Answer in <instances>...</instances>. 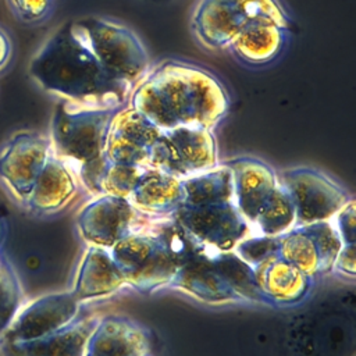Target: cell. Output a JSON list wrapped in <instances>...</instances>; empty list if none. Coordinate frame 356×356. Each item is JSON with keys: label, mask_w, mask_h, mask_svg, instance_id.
<instances>
[{"label": "cell", "mask_w": 356, "mask_h": 356, "mask_svg": "<svg viewBox=\"0 0 356 356\" xmlns=\"http://www.w3.org/2000/svg\"><path fill=\"white\" fill-rule=\"evenodd\" d=\"M128 104L161 131L178 127L213 131L228 114L229 96L210 71L167 60L149 68L132 88Z\"/></svg>", "instance_id": "cell-1"}, {"label": "cell", "mask_w": 356, "mask_h": 356, "mask_svg": "<svg viewBox=\"0 0 356 356\" xmlns=\"http://www.w3.org/2000/svg\"><path fill=\"white\" fill-rule=\"evenodd\" d=\"M28 74L44 92L85 106L120 107L127 104L132 90L103 70L75 21L51 32L31 58Z\"/></svg>", "instance_id": "cell-2"}, {"label": "cell", "mask_w": 356, "mask_h": 356, "mask_svg": "<svg viewBox=\"0 0 356 356\" xmlns=\"http://www.w3.org/2000/svg\"><path fill=\"white\" fill-rule=\"evenodd\" d=\"M120 107L85 106L58 99L50 120L53 154L74 171L103 156L111 118Z\"/></svg>", "instance_id": "cell-3"}, {"label": "cell", "mask_w": 356, "mask_h": 356, "mask_svg": "<svg viewBox=\"0 0 356 356\" xmlns=\"http://www.w3.org/2000/svg\"><path fill=\"white\" fill-rule=\"evenodd\" d=\"M78 31L103 70L131 89L149 71V57L138 35L122 24L100 17L75 21Z\"/></svg>", "instance_id": "cell-4"}, {"label": "cell", "mask_w": 356, "mask_h": 356, "mask_svg": "<svg viewBox=\"0 0 356 356\" xmlns=\"http://www.w3.org/2000/svg\"><path fill=\"white\" fill-rule=\"evenodd\" d=\"M217 164V142L211 129L178 127L164 129L156 139L149 167L179 179L207 171Z\"/></svg>", "instance_id": "cell-5"}, {"label": "cell", "mask_w": 356, "mask_h": 356, "mask_svg": "<svg viewBox=\"0 0 356 356\" xmlns=\"http://www.w3.org/2000/svg\"><path fill=\"white\" fill-rule=\"evenodd\" d=\"M51 153L49 136L35 131H17L1 145L0 184L17 203H26Z\"/></svg>", "instance_id": "cell-6"}, {"label": "cell", "mask_w": 356, "mask_h": 356, "mask_svg": "<svg viewBox=\"0 0 356 356\" xmlns=\"http://www.w3.org/2000/svg\"><path fill=\"white\" fill-rule=\"evenodd\" d=\"M280 184L292 200L295 220L303 225L334 217L350 200L337 182L309 167L284 171Z\"/></svg>", "instance_id": "cell-7"}, {"label": "cell", "mask_w": 356, "mask_h": 356, "mask_svg": "<svg viewBox=\"0 0 356 356\" xmlns=\"http://www.w3.org/2000/svg\"><path fill=\"white\" fill-rule=\"evenodd\" d=\"M124 280L136 286H153L175 273V256L170 246L153 238L129 236L114 246V260Z\"/></svg>", "instance_id": "cell-8"}, {"label": "cell", "mask_w": 356, "mask_h": 356, "mask_svg": "<svg viewBox=\"0 0 356 356\" xmlns=\"http://www.w3.org/2000/svg\"><path fill=\"white\" fill-rule=\"evenodd\" d=\"M160 132L161 129L127 103L111 118L104 153L110 163L146 168Z\"/></svg>", "instance_id": "cell-9"}, {"label": "cell", "mask_w": 356, "mask_h": 356, "mask_svg": "<svg viewBox=\"0 0 356 356\" xmlns=\"http://www.w3.org/2000/svg\"><path fill=\"white\" fill-rule=\"evenodd\" d=\"M78 312V300L72 293H49L19 307L0 342L31 341L53 334L68 324Z\"/></svg>", "instance_id": "cell-10"}, {"label": "cell", "mask_w": 356, "mask_h": 356, "mask_svg": "<svg viewBox=\"0 0 356 356\" xmlns=\"http://www.w3.org/2000/svg\"><path fill=\"white\" fill-rule=\"evenodd\" d=\"M177 220L200 239L218 248H229L246 231V218L239 213L234 202L179 206L175 210Z\"/></svg>", "instance_id": "cell-11"}, {"label": "cell", "mask_w": 356, "mask_h": 356, "mask_svg": "<svg viewBox=\"0 0 356 356\" xmlns=\"http://www.w3.org/2000/svg\"><path fill=\"white\" fill-rule=\"evenodd\" d=\"M231 170L234 203L246 221L253 222L280 181L268 164L253 157H238L225 163Z\"/></svg>", "instance_id": "cell-12"}, {"label": "cell", "mask_w": 356, "mask_h": 356, "mask_svg": "<svg viewBox=\"0 0 356 356\" xmlns=\"http://www.w3.org/2000/svg\"><path fill=\"white\" fill-rule=\"evenodd\" d=\"M249 22L236 0H200L192 15V31L197 40L211 49H228Z\"/></svg>", "instance_id": "cell-13"}, {"label": "cell", "mask_w": 356, "mask_h": 356, "mask_svg": "<svg viewBox=\"0 0 356 356\" xmlns=\"http://www.w3.org/2000/svg\"><path fill=\"white\" fill-rule=\"evenodd\" d=\"M134 210L129 199L104 193L83 207L78 217V225L88 241L111 246L127 232L134 218Z\"/></svg>", "instance_id": "cell-14"}, {"label": "cell", "mask_w": 356, "mask_h": 356, "mask_svg": "<svg viewBox=\"0 0 356 356\" xmlns=\"http://www.w3.org/2000/svg\"><path fill=\"white\" fill-rule=\"evenodd\" d=\"M76 189L74 168L51 153L24 206L36 214H53L72 200Z\"/></svg>", "instance_id": "cell-15"}, {"label": "cell", "mask_w": 356, "mask_h": 356, "mask_svg": "<svg viewBox=\"0 0 356 356\" xmlns=\"http://www.w3.org/2000/svg\"><path fill=\"white\" fill-rule=\"evenodd\" d=\"M288 31L267 21H249L228 49L242 63L250 65L268 64L278 57Z\"/></svg>", "instance_id": "cell-16"}, {"label": "cell", "mask_w": 356, "mask_h": 356, "mask_svg": "<svg viewBox=\"0 0 356 356\" xmlns=\"http://www.w3.org/2000/svg\"><path fill=\"white\" fill-rule=\"evenodd\" d=\"M89 332L83 324L67 327L31 341L0 342L3 356H83Z\"/></svg>", "instance_id": "cell-17"}, {"label": "cell", "mask_w": 356, "mask_h": 356, "mask_svg": "<svg viewBox=\"0 0 356 356\" xmlns=\"http://www.w3.org/2000/svg\"><path fill=\"white\" fill-rule=\"evenodd\" d=\"M184 200L181 179L161 170L146 167L129 202L134 207L150 213L175 211Z\"/></svg>", "instance_id": "cell-18"}, {"label": "cell", "mask_w": 356, "mask_h": 356, "mask_svg": "<svg viewBox=\"0 0 356 356\" xmlns=\"http://www.w3.org/2000/svg\"><path fill=\"white\" fill-rule=\"evenodd\" d=\"M122 281L124 278L113 259L103 250L92 249L81 264L75 288L71 293L79 302L108 293L118 288Z\"/></svg>", "instance_id": "cell-19"}, {"label": "cell", "mask_w": 356, "mask_h": 356, "mask_svg": "<svg viewBox=\"0 0 356 356\" xmlns=\"http://www.w3.org/2000/svg\"><path fill=\"white\" fill-rule=\"evenodd\" d=\"M181 184L184 192V206L234 202L231 170L225 164L216 165L207 171L181 179Z\"/></svg>", "instance_id": "cell-20"}, {"label": "cell", "mask_w": 356, "mask_h": 356, "mask_svg": "<svg viewBox=\"0 0 356 356\" xmlns=\"http://www.w3.org/2000/svg\"><path fill=\"white\" fill-rule=\"evenodd\" d=\"M146 341L131 324L107 321L86 341V356H140Z\"/></svg>", "instance_id": "cell-21"}, {"label": "cell", "mask_w": 356, "mask_h": 356, "mask_svg": "<svg viewBox=\"0 0 356 356\" xmlns=\"http://www.w3.org/2000/svg\"><path fill=\"white\" fill-rule=\"evenodd\" d=\"M261 282L264 291L280 300H292L298 298L306 286L303 273L285 260L268 261Z\"/></svg>", "instance_id": "cell-22"}, {"label": "cell", "mask_w": 356, "mask_h": 356, "mask_svg": "<svg viewBox=\"0 0 356 356\" xmlns=\"http://www.w3.org/2000/svg\"><path fill=\"white\" fill-rule=\"evenodd\" d=\"M295 221V209L292 200L284 186H278L273 191L267 202L257 213L253 222H256L264 234L274 235L288 229Z\"/></svg>", "instance_id": "cell-23"}, {"label": "cell", "mask_w": 356, "mask_h": 356, "mask_svg": "<svg viewBox=\"0 0 356 356\" xmlns=\"http://www.w3.org/2000/svg\"><path fill=\"white\" fill-rule=\"evenodd\" d=\"M184 286L189 288L193 293L204 299H224L228 298L229 286L222 281L218 280L220 275L216 273L214 267L211 268L206 266V261H193L185 266L179 274H177Z\"/></svg>", "instance_id": "cell-24"}, {"label": "cell", "mask_w": 356, "mask_h": 356, "mask_svg": "<svg viewBox=\"0 0 356 356\" xmlns=\"http://www.w3.org/2000/svg\"><path fill=\"white\" fill-rule=\"evenodd\" d=\"M21 300L22 293L18 277L8 259L0 254V337L21 307Z\"/></svg>", "instance_id": "cell-25"}, {"label": "cell", "mask_w": 356, "mask_h": 356, "mask_svg": "<svg viewBox=\"0 0 356 356\" xmlns=\"http://www.w3.org/2000/svg\"><path fill=\"white\" fill-rule=\"evenodd\" d=\"M281 252L285 261L302 273H313L318 266V256L312 239L303 232H292L281 242Z\"/></svg>", "instance_id": "cell-26"}, {"label": "cell", "mask_w": 356, "mask_h": 356, "mask_svg": "<svg viewBox=\"0 0 356 356\" xmlns=\"http://www.w3.org/2000/svg\"><path fill=\"white\" fill-rule=\"evenodd\" d=\"M302 231L312 239L318 256V266L328 268L337 259L341 249L338 231L327 221L305 224Z\"/></svg>", "instance_id": "cell-27"}, {"label": "cell", "mask_w": 356, "mask_h": 356, "mask_svg": "<svg viewBox=\"0 0 356 356\" xmlns=\"http://www.w3.org/2000/svg\"><path fill=\"white\" fill-rule=\"evenodd\" d=\"M143 170V167L110 163L102 182L103 195L106 193L129 199L140 179Z\"/></svg>", "instance_id": "cell-28"}, {"label": "cell", "mask_w": 356, "mask_h": 356, "mask_svg": "<svg viewBox=\"0 0 356 356\" xmlns=\"http://www.w3.org/2000/svg\"><path fill=\"white\" fill-rule=\"evenodd\" d=\"M249 21H267L289 31L291 22L277 0H236Z\"/></svg>", "instance_id": "cell-29"}, {"label": "cell", "mask_w": 356, "mask_h": 356, "mask_svg": "<svg viewBox=\"0 0 356 356\" xmlns=\"http://www.w3.org/2000/svg\"><path fill=\"white\" fill-rule=\"evenodd\" d=\"M13 14L25 24L43 21L53 10L56 0H7Z\"/></svg>", "instance_id": "cell-30"}, {"label": "cell", "mask_w": 356, "mask_h": 356, "mask_svg": "<svg viewBox=\"0 0 356 356\" xmlns=\"http://www.w3.org/2000/svg\"><path fill=\"white\" fill-rule=\"evenodd\" d=\"M278 248H280L278 242H274L273 239H254V241L242 243L241 252L243 259L249 261L260 263V261H266L268 256H271L275 250H278Z\"/></svg>", "instance_id": "cell-31"}, {"label": "cell", "mask_w": 356, "mask_h": 356, "mask_svg": "<svg viewBox=\"0 0 356 356\" xmlns=\"http://www.w3.org/2000/svg\"><path fill=\"white\" fill-rule=\"evenodd\" d=\"M335 218L339 232L349 242V245H352L355 236V202L349 200L339 211H337Z\"/></svg>", "instance_id": "cell-32"}, {"label": "cell", "mask_w": 356, "mask_h": 356, "mask_svg": "<svg viewBox=\"0 0 356 356\" xmlns=\"http://www.w3.org/2000/svg\"><path fill=\"white\" fill-rule=\"evenodd\" d=\"M353 243L352 245H348V248H345L342 250L341 254H338L337 257V263H338V267L341 270H343L345 273H349V274H353L355 273V257H353Z\"/></svg>", "instance_id": "cell-33"}, {"label": "cell", "mask_w": 356, "mask_h": 356, "mask_svg": "<svg viewBox=\"0 0 356 356\" xmlns=\"http://www.w3.org/2000/svg\"><path fill=\"white\" fill-rule=\"evenodd\" d=\"M11 57V42L7 33L0 29V71L7 65Z\"/></svg>", "instance_id": "cell-34"}]
</instances>
